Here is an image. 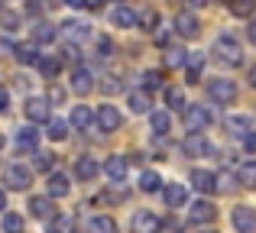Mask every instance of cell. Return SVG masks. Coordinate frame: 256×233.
I'll return each mask as SVG.
<instances>
[{"label": "cell", "instance_id": "681fc988", "mask_svg": "<svg viewBox=\"0 0 256 233\" xmlns=\"http://www.w3.org/2000/svg\"><path fill=\"white\" fill-rule=\"evenodd\" d=\"M156 42H159V45H166V42H169V32L159 29V32H156Z\"/></svg>", "mask_w": 256, "mask_h": 233}, {"label": "cell", "instance_id": "4fadbf2b", "mask_svg": "<svg viewBox=\"0 0 256 233\" xmlns=\"http://www.w3.org/2000/svg\"><path fill=\"white\" fill-rule=\"evenodd\" d=\"M175 32L185 36V39H194L198 36V19H194L192 13H178V16H175Z\"/></svg>", "mask_w": 256, "mask_h": 233}, {"label": "cell", "instance_id": "2e32d148", "mask_svg": "<svg viewBox=\"0 0 256 233\" xmlns=\"http://www.w3.org/2000/svg\"><path fill=\"white\" fill-rule=\"evenodd\" d=\"M62 29H65V36H68L72 42H78V39H88V36H91V26H88L84 19H68V23H62Z\"/></svg>", "mask_w": 256, "mask_h": 233}, {"label": "cell", "instance_id": "4316f807", "mask_svg": "<svg viewBox=\"0 0 256 233\" xmlns=\"http://www.w3.org/2000/svg\"><path fill=\"white\" fill-rule=\"evenodd\" d=\"M227 6H230L234 16H253L256 0H227Z\"/></svg>", "mask_w": 256, "mask_h": 233}, {"label": "cell", "instance_id": "d4e9b609", "mask_svg": "<svg viewBox=\"0 0 256 233\" xmlns=\"http://www.w3.org/2000/svg\"><path fill=\"white\" fill-rule=\"evenodd\" d=\"M150 126H152V133H156V136H166V133H169V114H166V110L150 114Z\"/></svg>", "mask_w": 256, "mask_h": 233}, {"label": "cell", "instance_id": "11a10c76", "mask_svg": "<svg viewBox=\"0 0 256 233\" xmlns=\"http://www.w3.org/2000/svg\"><path fill=\"white\" fill-rule=\"evenodd\" d=\"M192 3H208V0H192Z\"/></svg>", "mask_w": 256, "mask_h": 233}, {"label": "cell", "instance_id": "ffe728a7", "mask_svg": "<svg viewBox=\"0 0 256 233\" xmlns=\"http://www.w3.org/2000/svg\"><path fill=\"white\" fill-rule=\"evenodd\" d=\"M75 130H88V126L94 123V110L91 107H84V104H78L75 110H72V120H68Z\"/></svg>", "mask_w": 256, "mask_h": 233}, {"label": "cell", "instance_id": "ee69618b", "mask_svg": "<svg viewBox=\"0 0 256 233\" xmlns=\"http://www.w3.org/2000/svg\"><path fill=\"white\" fill-rule=\"evenodd\" d=\"M62 101H65V88L52 84V88H49V104H62Z\"/></svg>", "mask_w": 256, "mask_h": 233}, {"label": "cell", "instance_id": "d6a6232c", "mask_svg": "<svg viewBox=\"0 0 256 233\" xmlns=\"http://www.w3.org/2000/svg\"><path fill=\"white\" fill-rule=\"evenodd\" d=\"M140 188H143V191H159V188H162V178H159L156 172H143V178H140Z\"/></svg>", "mask_w": 256, "mask_h": 233}, {"label": "cell", "instance_id": "f546056e", "mask_svg": "<svg viewBox=\"0 0 256 233\" xmlns=\"http://www.w3.org/2000/svg\"><path fill=\"white\" fill-rule=\"evenodd\" d=\"M56 36H58V29H56V26H49V23H39L36 29H32V39H36V42H52Z\"/></svg>", "mask_w": 256, "mask_h": 233}, {"label": "cell", "instance_id": "7c38bea8", "mask_svg": "<svg viewBox=\"0 0 256 233\" xmlns=\"http://www.w3.org/2000/svg\"><path fill=\"white\" fill-rule=\"evenodd\" d=\"M36 146H39V130L23 126V130L16 133V149L20 152H36Z\"/></svg>", "mask_w": 256, "mask_h": 233}, {"label": "cell", "instance_id": "4dcf8cb0", "mask_svg": "<svg viewBox=\"0 0 256 233\" xmlns=\"http://www.w3.org/2000/svg\"><path fill=\"white\" fill-rule=\"evenodd\" d=\"M13 55H16L23 65H32V62H39V52H36V45H16V52H13Z\"/></svg>", "mask_w": 256, "mask_h": 233}, {"label": "cell", "instance_id": "f5cc1de1", "mask_svg": "<svg viewBox=\"0 0 256 233\" xmlns=\"http://www.w3.org/2000/svg\"><path fill=\"white\" fill-rule=\"evenodd\" d=\"M250 84L256 88V65H253V71H250Z\"/></svg>", "mask_w": 256, "mask_h": 233}, {"label": "cell", "instance_id": "ac0fdd59", "mask_svg": "<svg viewBox=\"0 0 256 233\" xmlns=\"http://www.w3.org/2000/svg\"><path fill=\"white\" fill-rule=\"evenodd\" d=\"M75 175L82 178V182H91V178H98V159L82 156V159L75 162Z\"/></svg>", "mask_w": 256, "mask_h": 233}, {"label": "cell", "instance_id": "7a4b0ae2", "mask_svg": "<svg viewBox=\"0 0 256 233\" xmlns=\"http://www.w3.org/2000/svg\"><path fill=\"white\" fill-rule=\"evenodd\" d=\"M94 123H98L100 133H114V130H120L124 117H120V110L114 107V104H100L98 114H94Z\"/></svg>", "mask_w": 256, "mask_h": 233}, {"label": "cell", "instance_id": "6f0895ef", "mask_svg": "<svg viewBox=\"0 0 256 233\" xmlns=\"http://www.w3.org/2000/svg\"><path fill=\"white\" fill-rule=\"evenodd\" d=\"M0 6H4V0H0Z\"/></svg>", "mask_w": 256, "mask_h": 233}, {"label": "cell", "instance_id": "1f68e13d", "mask_svg": "<svg viewBox=\"0 0 256 233\" xmlns=\"http://www.w3.org/2000/svg\"><path fill=\"white\" fill-rule=\"evenodd\" d=\"M185 49H178V45H172L169 52H166V65H169V68H182V65H185Z\"/></svg>", "mask_w": 256, "mask_h": 233}, {"label": "cell", "instance_id": "74e56055", "mask_svg": "<svg viewBox=\"0 0 256 233\" xmlns=\"http://www.w3.org/2000/svg\"><path fill=\"white\" fill-rule=\"evenodd\" d=\"M72 227H75L72 217H56V221H52V233H72Z\"/></svg>", "mask_w": 256, "mask_h": 233}, {"label": "cell", "instance_id": "8fae6325", "mask_svg": "<svg viewBox=\"0 0 256 233\" xmlns=\"http://www.w3.org/2000/svg\"><path fill=\"white\" fill-rule=\"evenodd\" d=\"M185 152L188 156H201V152H214V146L204 139V133H188L185 136Z\"/></svg>", "mask_w": 256, "mask_h": 233}, {"label": "cell", "instance_id": "e0dca14e", "mask_svg": "<svg viewBox=\"0 0 256 233\" xmlns=\"http://www.w3.org/2000/svg\"><path fill=\"white\" fill-rule=\"evenodd\" d=\"M91 88H94V81H91V71H88V68H75V71H72V91H75V94H88Z\"/></svg>", "mask_w": 256, "mask_h": 233}, {"label": "cell", "instance_id": "60d3db41", "mask_svg": "<svg viewBox=\"0 0 256 233\" xmlns=\"http://www.w3.org/2000/svg\"><path fill=\"white\" fill-rule=\"evenodd\" d=\"M100 91H104V94H114V91H120L117 75H104V81H100Z\"/></svg>", "mask_w": 256, "mask_h": 233}, {"label": "cell", "instance_id": "f35d334b", "mask_svg": "<svg viewBox=\"0 0 256 233\" xmlns=\"http://www.w3.org/2000/svg\"><path fill=\"white\" fill-rule=\"evenodd\" d=\"M159 84H162V75H159V71H146L143 75V88L146 91H156Z\"/></svg>", "mask_w": 256, "mask_h": 233}, {"label": "cell", "instance_id": "6da1fadb", "mask_svg": "<svg viewBox=\"0 0 256 233\" xmlns=\"http://www.w3.org/2000/svg\"><path fill=\"white\" fill-rule=\"evenodd\" d=\"M4 185L10 191H26L32 185V172L26 165H6L4 169Z\"/></svg>", "mask_w": 256, "mask_h": 233}, {"label": "cell", "instance_id": "f1b7e54d", "mask_svg": "<svg viewBox=\"0 0 256 233\" xmlns=\"http://www.w3.org/2000/svg\"><path fill=\"white\" fill-rule=\"evenodd\" d=\"M237 178H240V185H246V188H256V162H244L237 169Z\"/></svg>", "mask_w": 256, "mask_h": 233}, {"label": "cell", "instance_id": "9a60e30c", "mask_svg": "<svg viewBox=\"0 0 256 233\" xmlns=\"http://www.w3.org/2000/svg\"><path fill=\"white\" fill-rule=\"evenodd\" d=\"M201 71H204V55L201 52H192L185 58V78L188 81H201Z\"/></svg>", "mask_w": 256, "mask_h": 233}, {"label": "cell", "instance_id": "277c9868", "mask_svg": "<svg viewBox=\"0 0 256 233\" xmlns=\"http://www.w3.org/2000/svg\"><path fill=\"white\" fill-rule=\"evenodd\" d=\"M208 123H211V110H208V107H201V104H192V107L185 110V130L201 133Z\"/></svg>", "mask_w": 256, "mask_h": 233}, {"label": "cell", "instance_id": "9c48e42d", "mask_svg": "<svg viewBox=\"0 0 256 233\" xmlns=\"http://www.w3.org/2000/svg\"><path fill=\"white\" fill-rule=\"evenodd\" d=\"M26 117H30L32 123H46V120H49V101H46V97H30V101H26Z\"/></svg>", "mask_w": 256, "mask_h": 233}, {"label": "cell", "instance_id": "f6af8a7d", "mask_svg": "<svg viewBox=\"0 0 256 233\" xmlns=\"http://www.w3.org/2000/svg\"><path fill=\"white\" fill-rule=\"evenodd\" d=\"M16 23H20L16 13H4V29H16Z\"/></svg>", "mask_w": 256, "mask_h": 233}, {"label": "cell", "instance_id": "ba28073f", "mask_svg": "<svg viewBox=\"0 0 256 233\" xmlns=\"http://www.w3.org/2000/svg\"><path fill=\"white\" fill-rule=\"evenodd\" d=\"M234 227H237V233H253L256 230V211L246 208V204H237L234 208Z\"/></svg>", "mask_w": 256, "mask_h": 233}, {"label": "cell", "instance_id": "836d02e7", "mask_svg": "<svg viewBox=\"0 0 256 233\" xmlns=\"http://www.w3.org/2000/svg\"><path fill=\"white\" fill-rule=\"evenodd\" d=\"M36 65H39V71H42L46 78H56V75H58V58H49V55L42 58V55H39Z\"/></svg>", "mask_w": 256, "mask_h": 233}, {"label": "cell", "instance_id": "8d00e7d4", "mask_svg": "<svg viewBox=\"0 0 256 233\" xmlns=\"http://www.w3.org/2000/svg\"><path fill=\"white\" fill-rule=\"evenodd\" d=\"M166 104H169L172 110H178L182 104H185V94H182L178 88H169V91H166Z\"/></svg>", "mask_w": 256, "mask_h": 233}, {"label": "cell", "instance_id": "816d5d0a", "mask_svg": "<svg viewBox=\"0 0 256 233\" xmlns=\"http://www.w3.org/2000/svg\"><path fill=\"white\" fill-rule=\"evenodd\" d=\"M250 39H253V45H256V19H253V26H250Z\"/></svg>", "mask_w": 256, "mask_h": 233}, {"label": "cell", "instance_id": "30bf717a", "mask_svg": "<svg viewBox=\"0 0 256 233\" xmlns=\"http://www.w3.org/2000/svg\"><path fill=\"white\" fill-rule=\"evenodd\" d=\"M192 185L201 191V195H211L214 185H218V175H214V172H208V169H194L192 172Z\"/></svg>", "mask_w": 256, "mask_h": 233}, {"label": "cell", "instance_id": "b9f144b4", "mask_svg": "<svg viewBox=\"0 0 256 233\" xmlns=\"http://www.w3.org/2000/svg\"><path fill=\"white\" fill-rule=\"evenodd\" d=\"M136 19H143V29H156V10H143V13H140V16Z\"/></svg>", "mask_w": 256, "mask_h": 233}, {"label": "cell", "instance_id": "9f6ffc18", "mask_svg": "<svg viewBox=\"0 0 256 233\" xmlns=\"http://www.w3.org/2000/svg\"><path fill=\"white\" fill-rule=\"evenodd\" d=\"M204 233H214V230H204Z\"/></svg>", "mask_w": 256, "mask_h": 233}, {"label": "cell", "instance_id": "cb8c5ba5", "mask_svg": "<svg viewBox=\"0 0 256 233\" xmlns=\"http://www.w3.org/2000/svg\"><path fill=\"white\" fill-rule=\"evenodd\" d=\"M185 185H169V188H166V204H169V208H182V204H185Z\"/></svg>", "mask_w": 256, "mask_h": 233}, {"label": "cell", "instance_id": "bcb514c9", "mask_svg": "<svg viewBox=\"0 0 256 233\" xmlns=\"http://www.w3.org/2000/svg\"><path fill=\"white\" fill-rule=\"evenodd\" d=\"M13 52H16V45L10 39H0V55H13Z\"/></svg>", "mask_w": 256, "mask_h": 233}, {"label": "cell", "instance_id": "680465c9", "mask_svg": "<svg viewBox=\"0 0 256 233\" xmlns=\"http://www.w3.org/2000/svg\"><path fill=\"white\" fill-rule=\"evenodd\" d=\"M0 143H4V139H0Z\"/></svg>", "mask_w": 256, "mask_h": 233}, {"label": "cell", "instance_id": "5b68a950", "mask_svg": "<svg viewBox=\"0 0 256 233\" xmlns=\"http://www.w3.org/2000/svg\"><path fill=\"white\" fill-rule=\"evenodd\" d=\"M218 55H220V62H227V65H240L244 62V52H240V45H237L234 36H220L218 39Z\"/></svg>", "mask_w": 256, "mask_h": 233}, {"label": "cell", "instance_id": "7bdbcfd3", "mask_svg": "<svg viewBox=\"0 0 256 233\" xmlns=\"http://www.w3.org/2000/svg\"><path fill=\"white\" fill-rule=\"evenodd\" d=\"M52 162H56V159H52V152H39V156H36V169H39V172L52 169Z\"/></svg>", "mask_w": 256, "mask_h": 233}, {"label": "cell", "instance_id": "db71d44e", "mask_svg": "<svg viewBox=\"0 0 256 233\" xmlns=\"http://www.w3.org/2000/svg\"><path fill=\"white\" fill-rule=\"evenodd\" d=\"M6 208V195H4V191H0V211H4Z\"/></svg>", "mask_w": 256, "mask_h": 233}, {"label": "cell", "instance_id": "f907efd6", "mask_svg": "<svg viewBox=\"0 0 256 233\" xmlns=\"http://www.w3.org/2000/svg\"><path fill=\"white\" fill-rule=\"evenodd\" d=\"M68 6H88V0H65Z\"/></svg>", "mask_w": 256, "mask_h": 233}, {"label": "cell", "instance_id": "83f0119b", "mask_svg": "<svg viewBox=\"0 0 256 233\" xmlns=\"http://www.w3.org/2000/svg\"><path fill=\"white\" fill-rule=\"evenodd\" d=\"M91 233H117V221L107 217V214L94 217V221H91Z\"/></svg>", "mask_w": 256, "mask_h": 233}, {"label": "cell", "instance_id": "603a6c76", "mask_svg": "<svg viewBox=\"0 0 256 233\" xmlns=\"http://www.w3.org/2000/svg\"><path fill=\"white\" fill-rule=\"evenodd\" d=\"M227 130L237 133V136H246L253 130V120L250 117H227Z\"/></svg>", "mask_w": 256, "mask_h": 233}, {"label": "cell", "instance_id": "d6986e66", "mask_svg": "<svg viewBox=\"0 0 256 233\" xmlns=\"http://www.w3.org/2000/svg\"><path fill=\"white\" fill-rule=\"evenodd\" d=\"M110 19H114V26H120V29H133V26H136V13H133L130 6H124V3L110 13Z\"/></svg>", "mask_w": 256, "mask_h": 233}, {"label": "cell", "instance_id": "44dd1931", "mask_svg": "<svg viewBox=\"0 0 256 233\" xmlns=\"http://www.w3.org/2000/svg\"><path fill=\"white\" fill-rule=\"evenodd\" d=\"M104 172L114 178V182H124V178H126V159L124 156H110L107 165H104Z\"/></svg>", "mask_w": 256, "mask_h": 233}, {"label": "cell", "instance_id": "c3c4849f", "mask_svg": "<svg viewBox=\"0 0 256 233\" xmlns=\"http://www.w3.org/2000/svg\"><path fill=\"white\" fill-rule=\"evenodd\" d=\"M6 107H10V94H6V91L4 88H0V114H4V110Z\"/></svg>", "mask_w": 256, "mask_h": 233}, {"label": "cell", "instance_id": "7dc6e473", "mask_svg": "<svg viewBox=\"0 0 256 233\" xmlns=\"http://www.w3.org/2000/svg\"><path fill=\"white\" fill-rule=\"evenodd\" d=\"M244 146H246V152H256V133H246V136H244Z\"/></svg>", "mask_w": 256, "mask_h": 233}, {"label": "cell", "instance_id": "8992f818", "mask_svg": "<svg viewBox=\"0 0 256 233\" xmlns=\"http://www.w3.org/2000/svg\"><path fill=\"white\" fill-rule=\"evenodd\" d=\"M130 227H133V233H159L162 230V221L156 214H150V211H136Z\"/></svg>", "mask_w": 256, "mask_h": 233}, {"label": "cell", "instance_id": "d590c367", "mask_svg": "<svg viewBox=\"0 0 256 233\" xmlns=\"http://www.w3.org/2000/svg\"><path fill=\"white\" fill-rule=\"evenodd\" d=\"M4 230L6 233H23V217L20 214H6L4 217Z\"/></svg>", "mask_w": 256, "mask_h": 233}, {"label": "cell", "instance_id": "484cf974", "mask_svg": "<svg viewBox=\"0 0 256 233\" xmlns=\"http://www.w3.org/2000/svg\"><path fill=\"white\" fill-rule=\"evenodd\" d=\"M126 104H130L133 114H150V97H146L143 91H133V94L126 97Z\"/></svg>", "mask_w": 256, "mask_h": 233}, {"label": "cell", "instance_id": "3957f363", "mask_svg": "<svg viewBox=\"0 0 256 233\" xmlns=\"http://www.w3.org/2000/svg\"><path fill=\"white\" fill-rule=\"evenodd\" d=\"M208 94L218 104H230V101H237V84H234L230 78H214V81L208 84Z\"/></svg>", "mask_w": 256, "mask_h": 233}, {"label": "cell", "instance_id": "ab89813d", "mask_svg": "<svg viewBox=\"0 0 256 233\" xmlns=\"http://www.w3.org/2000/svg\"><path fill=\"white\" fill-rule=\"evenodd\" d=\"M98 55H100V58H110V55H114V42H110L107 36H98Z\"/></svg>", "mask_w": 256, "mask_h": 233}, {"label": "cell", "instance_id": "52a82bcc", "mask_svg": "<svg viewBox=\"0 0 256 233\" xmlns=\"http://www.w3.org/2000/svg\"><path fill=\"white\" fill-rule=\"evenodd\" d=\"M214 217H218V208H214L211 201H201V198L192 204V211H188V221L198 224V227H201V224H211Z\"/></svg>", "mask_w": 256, "mask_h": 233}, {"label": "cell", "instance_id": "7402d4cb", "mask_svg": "<svg viewBox=\"0 0 256 233\" xmlns=\"http://www.w3.org/2000/svg\"><path fill=\"white\" fill-rule=\"evenodd\" d=\"M30 214L39 217V221H46V217H52L56 211H52V201H49V198H32V201H30Z\"/></svg>", "mask_w": 256, "mask_h": 233}, {"label": "cell", "instance_id": "e575fe53", "mask_svg": "<svg viewBox=\"0 0 256 233\" xmlns=\"http://www.w3.org/2000/svg\"><path fill=\"white\" fill-rule=\"evenodd\" d=\"M49 139H65L68 136V123H65V120H49Z\"/></svg>", "mask_w": 256, "mask_h": 233}, {"label": "cell", "instance_id": "5bb4252c", "mask_svg": "<svg viewBox=\"0 0 256 233\" xmlns=\"http://www.w3.org/2000/svg\"><path fill=\"white\" fill-rule=\"evenodd\" d=\"M49 198H65L72 191V182H68V175H62V172H56V175H49Z\"/></svg>", "mask_w": 256, "mask_h": 233}]
</instances>
